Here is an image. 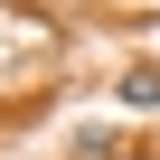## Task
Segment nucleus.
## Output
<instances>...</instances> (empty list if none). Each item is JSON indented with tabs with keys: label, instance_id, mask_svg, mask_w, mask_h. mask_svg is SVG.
Wrapping results in <instances>:
<instances>
[{
	"label": "nucleus",
	"instance_id": "nucleus-1",
	"mask_svg": "<svg viewBox=\"0 0 160 160\" xmlns=\"http://www.w3.org/2000/svg\"><path fill=\"white\" fill-rule=\"evenodd\" d=\"M122 104H160V66H132L122 75Z\"/></svg>",
	"mask_w": 160,
	"mask_h": 160
}]
</instances>
